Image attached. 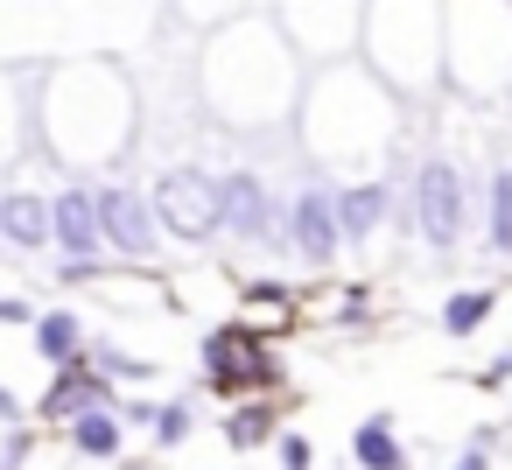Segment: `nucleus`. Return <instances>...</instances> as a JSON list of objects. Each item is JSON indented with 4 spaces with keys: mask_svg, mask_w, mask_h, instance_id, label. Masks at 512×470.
I'll use <instances>...</instances> for the list:
<instances>
[{
    "mask_svg": "<svg viewBox=\"0 0 512 470\" xmlns=\"http://www.w3.org/2000/svg\"><path fill=\"white\" fill-rule=\"evenodd\" d=\"M148 211H155V225H162L169 239L204 246V239L218 232V176H211V169H169V176L155 183Z\"/></svg>",
    "mask_w": 512,
    "mask_h": 470,
    "instance_id": "f257e3e1",
    "label": "nucleus"
},
{
    "mask_svg": "<svg viewBox=\"0 0 512 470\" xmlns=\"http://www.w3.org/2000/svg\"><path fill=\"white\" fill-rule=\"evenodd\" d=\"M463 211H470V190H463V169L456 162H421V176H414V225H421V239L435 246V253H449L456 239H463Z\"/></svg>",
    "mask_w": 512,
    "mask_h": 470,
    "instance_id": "f03ea898",
    "label": "nucleus"
},
{
    "mask_svg": "<svg viewBox=\"0 0 512 470\" xmlns=\"http://www.w3.org/2000/svg\"><path fill=\"white\" fill-rule=\"evenodd\" d=\"M92 211H99V246H113L120 260H148L162 246V225H155V211H148V197L134 183L92 190Z\"/></svg>",
    "mask_w": 512,
    "mask_h": 470,
    "instance_id": "7ed1b4c3",
    "label": "nucleus"
},
{
    "mask_svg": "<svg viewBox=\"0 0 512 470\" xmlns=\"http://www.w3.org/2000/svg\"><path fill=\"white\" fill-rule=\"evenodd\" d=\"M302 267H330L337 260V204H330V190L323 183H309V190H295V204H288V218H281V232H274Z\"/></svg>",
    "mask_w": 512,
    "mask_h": 470,
    "instance_id": "20e7f679",
    "label": "nucleus"
},
{
    "mask_svg": "<svg viewBox=\"0 0 512 470\" xmlns=\"http://www.w3.org/2000/svg\"><path fill=\"white\" fill-rule=\"evenodd\" d=\"M274 225H281V218H274V197H267V183H260L253 169L218 176V232L260 246V239H274Z\"/></svg>",
    "mask_w": 512,
    "mask_h": 470,
    "instance_id": "39448f33",
    "label": "nucleus"
},
{
    "mask_svg": "<svg viewBox=\"0 0 512 470\" xmlns=\"http://www.w3.org/2000/svg\"><path fill=\"white\" fill-rule=\"evenodd\" d=\"M50 239L64 246V260H99V211H92V190H64L50 197Z\"/></svg>",
    "mask_w": 512,
    "mask_h": 470,
    "instance_id": "423d86ee",
    "label": "nucleus"
},
{
    "mask_svg": "<svg viewBox=\"0 0 512 470\" xmlns=\"http://www.w3.org/2000/svg\"><path fill=\"white\" fill-rule=\"evenodd\" d=\"M330 204H337V239L365 246V239L386 225V211H393V190H386V183H351V190H337Z\"/></svg>",
    "mask_w": 512,
    "mask_h": 470,
    "instance_id": "0eeeda50",
    "label": "nucleus"
},
{
    "mask_svg": "<svg viewBox=\"0 0 512 470\" xmlns=\"http://www.w3.org/2000/svg\"><path fill=\"white\" fill-rule=\"evenodd\" d=\"M0 239H8V246H22V253L50 246V204H43V197H29V190L0 197Z\"/></svg>",
    "mask_w": 512,
    "mask_h": 470,
    "instance_id": "6e6552de",
    "label": "nucleus"
},
{
    "mask_svg": "<svg viewBox=\"0 0 512 470\" xmlns=\"http://www.w3.org/2000/svg\"><path fill=\"white\" fill-rule=\"evenodd\" d=\"M204 358H211V372H218V386H246V379H260V372H267L246 330H218V337L204 344Z\"/></svg>",
    "mask_w": 512,
    "mask_h": 470,
    "instance_id": "1a4fd4ad",
    "label": "nucleus"
},
{
    "mask_svg": "<svg viewBox=\"0 0 512 470\" xmlns=\"http://www.w3.org/2000/svg\"><path fill=\"white\" fill-rule=\"evenodd\" d=\"M36 351H43L50 365H78V351H85V323H78L71 309L36 316Z\"/></svg>",
    "mask_w": 512,
    "mask_h": 470,
    "instance_id": "9d476101",
    "label": "nucleus"
},
{
    "mask_svg": "<svg viewBox=\"0 0 512 470\" xmlns=\"http://www.w3.org/2000/svg\"><path fill=\"white\" fill-rule=\"evenodd\" d=\"M106 400V386L92 379V372H57V386H50V400H43V414H57V421H71V414H85V407H99Z\"/></svg>",
    "mask_w": 512,
    "mask_h": 470,
    "instance_id": "9b49d317",
    "label": "nucleus"
},
{
    "mask_svg": "<svg viewBox=\"0 0 512 470\" xmlns=\"http://www.w3.org/2000/svg\"><path fill=\"white\" fill-rule=\"evenodd\" d=\"M351 456H358L365 470H407V449H400L393 421H365V428H358V442H351Z\"/></svg>",
    "mask_w": 512,
    "mask_h": 470,
    "instance_id": "f8f14e48",
    "label": "nucleus"
},
{
    "mask_svg": "<svg viewBox=\"0 0 512 470\" xmlns=\"http://www.w3.org/2000/svg\"><path fill=\"white\" fill-rule=\"evenodd\" d=\"M484 316H491V288H456V295L442 302V330H449V337L484 330Z\"/></svg>",
    "mask_w": 512,
    "mask_h": 470,
    "instance_id": "ddd939ff",
    "label": "nucleus"
},
{
    "mask_svg": "<svg viewBox=\"0 0 512 470\" xmlns=\"http://www.w3.org/2000/svg\"><path fill=\"white\" fill-rule=\"evenodd\" d=\"M71 442H78L85 456H113V449H120V421H113L106 407H85V414H71Z\"/></svg>",
    "mask_w": 512,
    "mask_h": 470,
    "instance_id": "4468645a",
    "label": "nucleus"
},
{
    "mask_svg": "<svg viewBox=\"0 0 512 470\" xmlns=\"http://www.w3.org/2000/svg\"><path fill=\"white\" fill-rule=\"evenodd\" d=\"M498 253H512V169H491V232Z\"/></svg>",
    "mask_w": 512,
    "mask_h": 470,
    "instance_id": "2eb2a0df",
    "label": "nucleus"
},
{
    "mask_svg": "<svg viewBox=\"0 0 512 470\" xmlns=\"http://www.w3.org/2000/svg\"><path fill=\"white\" fill-rule=\"evenodd\" d=\"M225 428H232V442H260V435H267V407H239Z\"/></svg>",
    "mask_w": 512,
    "mask_h": 470,
    "instance_id": "dca6fc26",
    "label": "nucleus"
},
{
    "mask_svg": "<svg viewBox=\"0 0 512 470\" xmlns=\"http://www.w3.org/2000/svg\"><path fill=\"white\" fill-rule=\"evenodd\" d=\"M155 435H162V442H183V435H190V414H183V407H162V414H155Z\"/></svg>",
    "mask_w": 512,
    "mask_h": 470,
    "instance_id": "f3484780",
    "label": "nucleus"
},
{
    "mask_svg": "<svg viewBox=\"0 0 512 470\" xmlns=\"http://www.w3.org/2000/svg\"><path fill=\"white\" fill-rule=\"evenodd\" d=\"M281 463H288V470H309V442H302V435H281Z\"/></svg>",
    "mask_w": 512,
    "mask_h": 470,
    "instance_id": "a211bd4d",
    "label": "nucleus"
},
{
    "mask_svg": "<svg viewBox=\"0 0 512 470\" xmlns=\"http://www.w3.org/2000/svg\"><path fill=\"white\" fill-rule=\"evenodd\" d=\"M0 323H29V302L22 295H0Z\"/></svg>",
    "mask_w": 512,
    "mask_h": 470,
    "instance_id": "6ab92c4d",
    "label": "nucleus"
},
{
    "mask_svg": "<svg viewBox=\"0 0 512 470\" xmlns=\"http://www.w3.org/2000/svg\"><path fill=\"white\" fill-rule=\"evenodd\" d=\"M484 463H491L484 449H463V463H456V470H484Z\"/></svg>",
    "mask_w": 512,
    "mask_h": 470,
    "instance_id": "aec40b11",
    "label": "nucleus"
},
{
    "mask_svg": "<svg viewBox=\"0 0 512 470\" xmlns=\"http://www.w3.org/2000/svg\"><path fill=\"white\" fill-rule=\"evenodd\" d=\"M0 414H15V393H8V386H0Z\"/></svg>",
    "mask_w": 512,
    "mask_h": 470,
    "instance_id": "412c9836",
    "label": "nucleus"
}]
</instances>
